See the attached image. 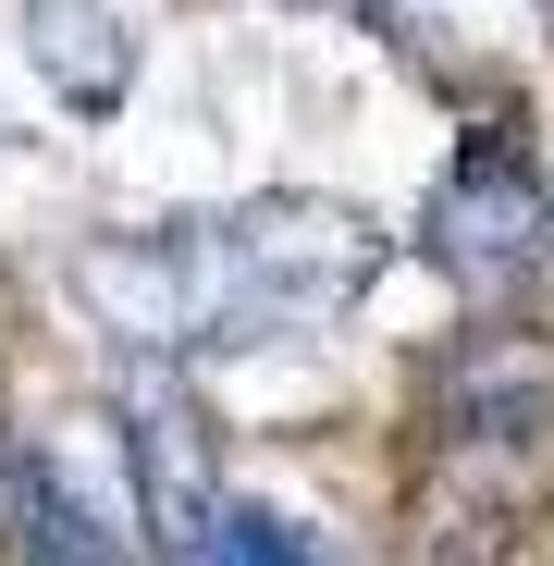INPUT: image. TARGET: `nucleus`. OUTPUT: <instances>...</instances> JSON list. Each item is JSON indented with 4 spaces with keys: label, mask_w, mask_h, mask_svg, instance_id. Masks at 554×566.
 Instances as JSON below:
<instances>
[{
    "label": "nucleus",
    "mask_w": 554,
    "mask_h": 566,
    "mask_svg": "<svg viewBox=\"0 0 554 566\" xmlns=\"http://www.w3.org/2000/svg\"><path fill=\"white\" fill-rule=\"evenodd\" d=\"M112 443H124V481H136V542L198 554L222 481H210V419H198V395H185L173 357H136L124 369V431Z\"/></svg>",
    "instance_id": "obj_3"
},
{
    "label": "nucleus",
    "mask_w": 554,
    "mask_h": 566,
    "mask_svg": "<svg viewBox=\"0 0 554 566\" xmlns=\"http://www.w3.org/2000/svg\"><path fill=\"white\" fill-rule=\"evenodd\" d=\"M74 296L136 357H198V259H185V222L173 234H86L74 247Z\"/></svg>",
    "instance_id": "obj_5"
},
{
    "label": "nucleus",
    "mask_w": 554,
    "mask_h": 566,
    "mask_svg": "<svg viewBox=\"0 0 554 566\" xmlns=\"http://www.w3.org/2000/svg\"><path fill=\"white\" fill-rule=\"evenodd\" d=\"M431 419L469 455H542L554 443V333L542 321H481L431 369Z\"/></svg>",
    "instance_id": "obj_4"
},
{
    "label": "nucleus",
    "mask_w": 554,
    "mask_h": 566,
    "mask_svg": "<svg viewBox=\"0 0 554 566\" xmlns=\"http://www.w3.org/2000/svg\"><path fill=\"white\" fill-rule=\"evenodd\" d=\"M542 25H554V0H542Z\"/></svg>",
    "instance_id": "obj_10"
},
{
    "label": "nucleus",
    "mask_w": 554,
    "mask_h": 566,
    "mask_svg": "<svg viewBox=\"0 0 554 566\" xmlns=\"http://www.w3.org/2000/svg\"><path fill=\"white\" fill-rule=\"evenodd\" d=\"M443 566H505V554H493V542H456V554H443Z\"/></svg>",
    "instance_id": "obj_9"
},
{
    "label": "nucleus",
    "mask_w": 554,
    "mask_h": 566,
    "mask_svg": "<svg viewBox=\"0 0 554 566\" xmlns=\"http://www.w3.org/2000/svg\"><path fill=\"white\" fill-rule=\"evenodd\" d=\"M431 259L456 271V283H481V296H505V283H530L542 271V247H554V185L518 160V136H469L443 160V185H431Z\"/></svg>",
    "instance_id": "obj_2"
},
{
    "label": "nucleus",
    "mask_w": 554,
    "mask_h": 566,
    "mask_svg": "<svg viewBox=\"0 0 554 566\" xmlns=\"http://www.w3.org/2000/svg\"><path fill=\"white\" fill-rule=\"evenodd\" d=\"M13 50H25V74L74 124H112L136 99V25H124V0H25Z\"/></svg>",
    "instance_id": "obj_6"
},
{
    "label": "nucleus",
    "mask_w": 554,
    "mask_h": 566,
    "mask_svg": "<svg viewBox=\"0 0 554 566\" xmlns=\"http://www.w3.org/2000/svg\"><path fill=\"white\" fill-rule=\"evenodd\" d=\"M198 566H333V554H321L296 517H271V505H210Z\"/></svg>",
    "instance_id": "obj_7"
},
{
    "label": "nucleus",
    "mask_w": 554,
    "mask_h": 566,
    "mask_svg": "<svg viewBox=\"0 0 554 566\" xmlns=\"http://www.w3.org/2000/svg\"><path fill=\"white\" fill-rule=\"evenodd\" d=\"M198 259V357L210 345H296L333 333L369 283H383V222L345 198H247L222 222H185Z\"/></svg>",
    "instance_id": "obj_1"
},
{
    "label": "nucleus",
    "mask_w": 554,
    "mask_h": 566,
    "mask_svg": "<svg viewBox=\"0 0 554 566\" xmlns=\"http://www.w3.org/2000/svg\"><path fill=\"white\" fill-rule=\"evenodd\" d=\"M284 13H357V25H383V0H284Z\"/></svg>",
    "instance_id": "obj_8"
}]
</instances>
